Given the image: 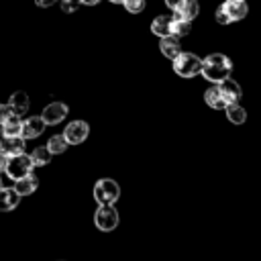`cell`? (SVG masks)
Instances as JSON below:
<instances>
[{
	"instance_id": "1",
	"label": "cell",
	"mask_w": 261,
	"mask_h": 261,
	"mask_svg": "<svg viewBox=\"0 0 261 261\" xmlns=\"http://www.w3.org/2000/svg\"><path fill=\"white\" fill-rule=\"evenodd\" d=\"M230 71H232V61L222 53H212L204 59L202 75L212 84H222L224 80H228Z\"/></svg>"
},
{
	"instance_id": "2",
	"label": "cell",
	"mask_w": 261,
	"mask_h": 261,
	"mask_svg": "<svg viewBox=\"0 0 261 261\" xmlns=\"http://www.w3.org/2000/svg\"><path fill=\"white\" fill-rule=\"evenodd\" d=\"M202 67H204V61L198 55L188 53V51H181V55L173 61V69L179 77H194L202 73Z\"/></svg>"
},
{
	"instance_id": "3",
	"label": "cell",
	"mask_w": 261,
	"mask_h": 261,
	"mask_svg": "<svg viewBox=\"0 0 261 261\" xmlns=\"http://www.w3.org/2000/svg\"><path fill=\"white\" fill-rule=\"evenodd\" d=\"M120 196V188L114 179L110 177H104V179H98L96 186H94V198L100 206H110L118 200Z\"/></svg>"
},
{
	"instance_id": "4",
	"label": "cell",
	"mask_w": 261,
	"mask_h": 261,
	"mask_svg": "<svg viewBox=\"0 0 261 261\" xmlns=\"http://www.w3.org/2000/svg\"><path fill=\"white\" fill-rule=\"evenodd\" d=\"M35 165H33V159H31V155H16V157H10L8 159V165H6V175L10 177V179H14V181H18V179H22V177H27L29 173H31V169H33Z\"/></svg>"
},
{
	"instance_id": "5",
	"label": "cell",
	"mask_w": 261,
	"mask_h": 261,
	"mask_svg": "<svg viewBox=\"0 0 261 261\" xmlns=\"http://www.w3.org/2000/svg\"><path fill=\"white\" fill-rule=\"evenodd\" d=\"M94 222L100 230L108 232V230H114L118 226V212L116 208L110 204V206H100L94 214Z\"/></svg>"
},
{
	"instance_id": "6",
	"label": "cell",
	"mask_w": 261,
	"mask_h": 261,
	"mask_svg": "<svg viewBox=\"0 0 261 261\" xmlns=\"http://www.w3.org/2000/svg\"><path fill=\"white\" fill-rule=\"evenodd\" d=\"M88 135H90V126H88V122H84V120H73V122H69V124L65 126V130H63V137L67 139L69 145H80V143H84V141L88 139Z\"/></svg>"
},
{
	"instance_id": "7",
	"label": "cell",
	"mask_w": 261,
	"mask_h": 261,
	"mask_svg": "<svg viewBox=\"0 0 261 261\" xmlns=\"http://www.w3.org/2000/svg\"><path fill=\"white\" fill-rule=\"evenodd\" d=\"M67 116V106L63 102H51L43 108L41 118L45 120V124H59L61 120H65Z\"/></svg>"
},
{
	"instance_id": "8",
	"label": "cell",
	"mask_w": 261,
	"mask_h": 261,
	"mask_svg": "<svg viewBox=\"0 0 261 261\" xmlns=\"http://www.w3.org/2000/svg\"><path fill=\"white\" fill-rule=\"evenodd\" d=\"M218 92H220V96H222V100H224L226 106H230V104H239V100H241V96H243L241 86H239L237 82H232L230 77L224 80L222 84H218Z\"/></svg>"
},
{
	"instance_id": "9",
	"label": "cell",
	"mask_w": 261,
	"mask_h": 261,
	"mask_svg": "<svg viewBox=\"0 0 261 261\" xmlns=\"http://www.w3.org/2000/svg\"><path fill=\"white\" fill-rule=\"evenodd\" d=\"M45 120L41 116H31L27 120H22V130H20V137L22 139H35L39 137L43 130H45Z\"/></svg>"
},
{
	"instance_id": "10",
	"label": "cell",
	"mask_w": 261,
	"mask_h": 261,
	"mask_svg": "<svg viewBox=\"0 0 261 261\" xmlns=\"http://www.w3.org/2000/svg\"><path fill=\"white\" fill-rule=\"evenodd\" d=\"M0 151L10 159L24 153V139L22 137H4L0 143Z\"/></svg>"
},
{
	"instance_id": "11",
	"label": "cell",
	"mask_w": 261,
	"mask_h": 261,
	"mask_svg": "<svg viewBox=\"0 0 261 261\" xmlns=\"http://www.w3.org/2000/svg\"><path fill=\"white\" fill-rule=\"evenodd\" d=\"M159 47H161V53H163L167 59H171V61H175V59L181 55V43H179V39L173 37V35L163 37L161 43H159Z\"/></svg>"
},
{
	"instance_id": "12",
	"label": "cell",
	"mask_w": 261,
	"mask_h": 261,
	"mask_svg": "<svg viewBox=\"0 0 261 261\" xmlns=\"http://www.w3.org/2000/svg\"><path fill=\"white\" fill-rule=\"evenodd\" d=\"M222 8L226 10L230 22H234V20H243V18L247 16V12H249L245 0H226V2L222 4Z\"/></svg>"
},
{
	"instance_id": "13",
	"label": "cell",
	"mask_w": 261,
	"mask_h": 261,
	"mask_svg": "<svg viewBox=\"0 0 261 261\" xmlns=\"http://www.w3.org/2000/svg\"><path fill=\"white\" fill-rule=\"evenodd\" d=\"M171 27H173V16H167V14L155 16L153 22H151V31H153L157 37H161V39L171 35Z\"/></svg>"
},
{
	"instance_id": "14",
	"label": "cell",
	"mask_w": 261,
	"mask_h": 261,
	"mask_svg": "<svg viewBox=\"0 0 261 261\" xmlns=\"http://www.w3.org/2000/svg\"><path fill=\"white\" fill-rule=\"evenodd\" d=\"M18 200H20V196H18V192L14 188H4L0 192V210L2 212L14 210L18 206Z\"/></svg>"
},
{
	"instance_id": "15",
	"label": "cell",
	"mask_w": 261,
	"mask_h": 261,
	"mask_svg": "<svg viewBox=\"0 0 261 261\" xmlns=\"http://www.w3.org/2000/svg\"><path fill=\"white\" fill-rule=\"evenodd\" d=\"M198 12H200V6H198V2L196 0H184V4L173 12L175 16H179V18H184V20H194L196 16H198Z\"/></svg>"
},
{
	"instance_id": "16",
	"label": "cell",
	"mask_w": 261,
	"mask_h": 261,
	"mask_svg": "<svg viewBox=\"0 0 261 261\" xmlns=\"http://www.w3.org/2000/svg\"><path fill=\"white\" fill-rule=\"evenodd\" d=\"M8 104H10L12 112H14L16 116H20V114H24V112L29 110V96H27L24 92H14V94L10 96V100H8Z\"/></svg>"
},
{
	"instance_id": "17",
	"label": "cell",
	"mask_w": 261,
	"mask_h": 261,
	"mask_svg": "<svg viewBox=\"0 0 261 261\" xmlns=\"http://www.w3.org/2000/svg\"><path fill=\"white\" fill-rule=\"evenodd\" d=\"M37 186H39V181H37V177H35L33 173H29L27 177L14 181V190L18 192V196H29V194H33V192L37 190Z\"/></svg>"
},
{
	"instance_id": "18",
	"label": "cell",
	"mask_w": 261,
	"mask_h": 261,
	"mask_svg": "<svg viewBox=\"0 0 261 261\" xmlns=\"http://www.w3.org/2000/svg\"><path fill=\"white\" fill-rule=\"evenodd\" d=\"M204 100H206V104H208L210 108H214V110L226 108V104H224V100H222V96H220V92H218V86L208 88V90L204 92Z\"/></svg>"
},
{
	"instance_id": "19",
	"label": "cell",
	"mask_w": 261,
	"mask_h": 261,
	"mask_svg": "<svg viewBox=\"0 0 261 261\" xmlns=\"http://www.w3.org/2000/svg\"><path fill=\"white\" fill-rule=\"evenodd\" d=\"M20 130H22V120H20V116L12 114L4 122V137H20Z\"/></svg>"
},
{
	"instance_id": "20",
	"label": "cell",
	"mask_w": 261,
	"mask_h": 261,
	"mask_svg": "<svg viewBox=\"0 0 261 261\" xmlns=\"http://www.w3.org/2000/svg\"><path fill=\"white\" fill-rule=\"evenodd\" d=\"M226 116H228V120L234 122V124H243V122L247 120V112H245V108L239 106V104L226 106Z\"/></svg>"
},
{
	"instance_id": "21",
	"label": "cell",
	"mask_w": 261,
	"mask_h": 261,
	"mask_svg": "<svg viewBox=\"0 0 261 261\" xmlns=\"http://www.w3.org/2000/svg\"><path fill=\"white\" fill-rule=\"evenodd\" d=\"M51 157H53V153H51L47 147H37V149L31 153L33 165H37V167H41V165H47V163L51 161Z\"/></svg>"
},
{
	"instance_id": "22",
	"label": "cell",
	"mask_w": 261,
	"mask_h": 261,
	"mask_svg": "<svg viewBox=\"0 0 261 261\" xmlns=\"http://www.w3.org/2000/svg\"><path fill=\"white\" fill-rule=\"evenodd\" d=\"M190 29H192L190 20H184V18H179V16L173 14V27H171V35H173V37H177V39L186 37V35L190 33Z\"/></svg>"
},
{
	"instance_id": "23",
	"label": "cell",
	"mask_w": 261,
	"mask_h": 261,
	"mask_svg": "<svg viewBox=\"0 0 261 261\" xmlns=\"http://www.w3.org/2000/svg\"><path fill=\"white\" fill-rule=\"evenodd\" d=\"M67 139L63 137V135H53L51 139H49V143H47V149L53 153V155H59V153H63L65 149H67Z\"/></svg>"
},
{
	"instance_id": "24",
	"label": "cell",
	"mask_w": 261,
	"mask_h": 261,
	"mask_svg": "<svg viewBox=\"0 0 261 261\" xmlns=\"http://www.w3.org/2000/svg\"><path fill=\"white\" fill-rule=\"evenodd\" d=\"M122 4H124V8H126L128 12H133V14H137V12H141V10L145 8V0H124Z\"/></svg>"
},
{
	"instance_id": "25",
	"label": "cell",
	"mask_w": 261,
	"mask_h": 261,
	"mask_svg": "<svg viewBox=\"0 0 261 261\" xmlns=\"http://www.w3.org/2000/svg\"><path fill=\"white\" fill-rule=\"evenodd\" d=\"M12 114H14V112H12L10 104H0V122H2V124H4Z\"/></svg>"
},
{
	"instance_id": "26",
	"label": "cell",
	"mask_w": 261,
	"mask_h": 261,
	"mask_svg": "<svg viewBox=\"0 0 261 261\" xmlns=\"http://www.w3.org/2000/svg\"><path fill=\"white\" fill-rule=\"evenodd\" d=\"M216 22H218V24H228V22H230V18H228L226 10L222 8V4H220L218 10H216Z\"/></svg>"
},
{
	"instance_id": "27",
	"label": "cell",
	"mask_w": 261,
	"mask_h": 261,
	"mask_svg": "<svg viewBox=\"0 0 261 261\" xmlns=\"http://www.w3.org/2000/svg\"><path fill=\"white\" fill-rule=\"evenodd\" d=\"M77 4H80V0H61L63 12H73V10L77 8Z\"/></svg>"
},
{
	"instance_id": "28",
	"label": "cell",
	"mask_w": 261,
	"mask_h": 261,
	"mask_svg": "<svg viewBox=\"0 0 261 261\" xmlns=\"http://www.w3.org/2000/svg\"><path fill=\"white\" fill-rule=\"evenodd\" d=\"M165 4H167V6H169L173 12H175V10H177V8L184 4V0H165Z\"/></svg>"
},
{
	"instance_id": "29",
	"label": "cell",
	"mask_w": 261,
	"mask_h": 261,
	"mask_svg": "<svg viewBox=\"0 0 261 261\" xmlns=\"http://www.w3.org/2000/svg\"><path fill=\"white\" fill-rule=\"evenodd\" d=\"M6 165H8V157H6V155L0 151V173H2V171L6 173Z\"/></svg>"
},
{
	"instance_id": "30",
	"label": "cell",
	"mask_w": 261,
	"mask_h": 261,
	"mask_svg": "<svg viewBox=\"0 0 261 261\" xmlns=\"http://www.w3.org/2000/svg\"><path fill=\"white\" fill-rule=\"evenodd\" d=\"M57 0H35V4L37 6H41V8H47V6H53Z\"/></svg>"
},
{
	"instance_id": "31",
	"label": "cell",
	"mask_w": 261,
	"mask_h": 261,
	"mask_svg": "<svg viewBox=\"0 0 261 261\" xmlns=\"http://www.w3.org/2000/svg\"><path fill=\"white\" fill-rule=\"evenodd\" d=\"M80 2H84V4H90V6H94V4H98L100 0H80Z\"/></svg>"
},
{
	"instance_id": "32",
	"label": "cell",
	"mask_w": 261,
	"mask_h": 261,
	"mask_svg": "<svg viewBox=\"0 0 261 261\" xmlns=\"http://www.w3.org/2000/svg\"><path fill=\"white\" fill-rule=\"evenodd\" d=\"M2 139H4V124L0 122V143H2Z\"/></svg>"
},
{
	"instance_id": "33",
	"label": "cell",
	"mask_w": 261,
	"mask_h": 261,
	"mask_svg": "<svg viewBox=\"0 0 261 261\" xmlns=\"http://www.w3.org/2000/svg\"><path fill=\"white\" fill-rule=\"evenodd\" d=\"M110 2H124V0H110Z\"/></svg>"
},
{
	"instance_id": "34",
	"label": "cell",
	"mask_w": 261,
	"mask_h": 261,
	"mask_svg": "<svg viewBox=\"0 0 261 261\" xmlns=\"http://www.w3.org/2000/svg\"><path fill=\"white\" fill-rule=\"evenodd\" d=\"M2 190H4V188H2V179H0V192H2Z\"/></svg>"
}]
</instances>
